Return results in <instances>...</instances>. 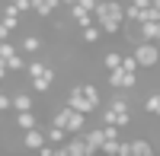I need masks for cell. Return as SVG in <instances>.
<instances>
[{
	"instance_id": "obj_1",
	"label": "cell",
	"mask_w": 160,
	"mask_h": 156,
	"mask_svg": "<svg viewBox=\"0 0 160 156\" xmlns=\"http://www.w3.org/2000/svg\"><path fill=\"white\" fill-rule=\"evenodd\" d=\"M51 124L64 127L68 134H80V131L87 127V115H83V112H74L71 105H64V108H58V112H55V118H51Z\"/></svg>"
},
{
	"instance_id": "obj_2",
	"label": "cell",
	"mask_w": 160,
	"mask_h": 156,
	"mask_svg": "<svg viewBox=\"0 0 160 156\" xmlns=\"http://www.w3.org/2000/svg\"><path fill=\"white\" fill-rule=\"evenodd\" d=\"M135 61H138V67H157V57H160V51H157V42H135Z\"/></svg>"
},
{
	"instance_id": "obj_3",
	"label": "cell",
	"mask_w": 160,
	"mask_h": 156,
	"mask_svg": "<svg viewBox=\"0 0 160 156\" xmlns=\"http://www.w3.org/2000/svg\"><path fill=\"white\" fill-rule=\"evenodd\" d=\"M106 80H109L112 89H122V93H128V89L138 86V73H128V70H122V67H112Z\"/></svg>"
},
{
	"instance_id": "obj_4",
	"label": "cell",
	"mask_w": 160,
	"mask_h": 156,
	"mask_svg": "<svg viewBox=\"0 0 160 156\" xmlns=\"http://www.w3.org/2000/svg\"><path fill=\"white\" fill-rule=\"evenodd\" d=\"M64 105H71L74 112H83L87 118H90L93 112H96V105H93V102H90V99H87L83 93H80V86H74L71 93H68V102H64Z\"/></svg>"
},
{
	"instance_id": "obj_5",
	"label": "cell",
	"mask_w": 160,
	"mask_h": 156,
	"mask_svg": "<svg viewBox=\"0 0 160 156\" xmlns=\"http://www.w3.org/2000/svg\"><path fill=\"white\" fill-rule=\"evenodd\" d=\"M138 38H141V42H157V38H160V19L138 22Z\"/></svg>"
},
{
	"instance_id": "obj_6",
	"label": "cell",
	"mask_w": 160,
	"mask_h": 156,
	"mask_svg": "<svg viewBox=\"0 0 160 156\" xmlns=\"http://www.w3.org/2000/svg\"><path fill=\"white\" fill-rule=\"evenodd\" d=\"M51 86H55V67L45 64V70L38 73V76H32V89H35V93H48Z\"/></svg>"
},
{
	"instance_id": "obj_7",
	"label": "cell",
	"mask_w": 160,
	"mask_h": 156,
	"mask_svg": "<svg viewBox=\"0 0 160 156\" xmlns=\"http://www.w3.org/2000/svg\"><path fill=\"white\" fill-rule=\"evenodd\" d=\"M45 144V131H42V127H29V131H22V147L26 150H38V147H42Z\"/></svg>"
},
{
	"instance_id": "obj_8",
	"label": "cell",
	"mask_w": 160,
	"mask_h": 156,
	"mask_svg": "<svg viewBox=\"0 0 160 156\" xmlns=\"http://www.w3.org/2000/svg\"><path fill=\"white\" fill-rule=\"evenodd\" d=\"M19 16H22V13L13 7V3H7V7H3V16H0V22H3L7 29L13 32V29H19Z\"/></svg>"
},
{
	"instance_id": "obj_9",
	"label": "cell",
	"mask_w": 160,
	"mask_h": 156,
	"mask_svg": "<svg viewBox=\"0 0 160 156\" xmlns=\"http://www.w3.org/2000/svg\"><path fill=\"white\" fill-rule=\"evenodd\" d=\"M32 105H35V102H32L29 93H13L10 96V108L13 112H26V108H32Z\"/></svg>"
},
{
	"instance_id": "obj_10",
	"label": "cell",
	"mask_w": 160,
	"mask_h": 156,
	"mask_svg": "<svg viewBox=\"0 0 160 156\" xmlns=\"http://www.w3.org/2000/svg\"><path fill=\"white\" fill-rule=\"evenodd\" d=\"M35 124H38V115H35L32 108L16 112V127H19V131H29V127H35Z\"/></svg>"
},
{
	"instance_id": "obj_11",
	"label": "cell",
	"mask_w": 160,
	"mask_h": 156,
	"mask_svg": "<svg viewBox=\"0 0 160 156\" xmlns=\"http://www.w3.org/2000/svg\"><path fill=\"white\" fill-rule=\"evenodd\" d=\"M71 19L80 25V29H83V25H90L93 22V13H87L83 7H77V3H71Z\"/></svg>"
},
{
	"instance_id": "obj_12",
	"label": "cell",
	"mask_w": 160,
	"mask_h": 156,
	"mask_svg": "<svg viewBox=\"0 0 160 156\" xmlns=\"http://www.w3.org/2000/svg\"><path fill=\"white\" fill-rule=\"evenodd\" d=\"M58 7H61V0H38V3H32V10H35L42 19H45V16H51Z\"/></svg>"
},
{
	"instance_id": "obj_13",
	"label": "cell",
	"mask_w": 160,
	"mask_h": 156,
	"mask_svg": "<svg viewBox=\"0 0 160 156\" xmlns=\"http://www.w3.org/2000/svg\"><path fill=\"white\" fill-rule=\"evenodd\" d=\"M64 140H68V131H64V127H58V124H51L48 131H45V144H64Z\"/></svg>"
},
{
	"instance_id": "obj_14",
	"label": "cell",
	"mask_w": 160,
	"mask_h": 156,
	"mask_svg": "<svg viewBox=\"0 0 160 156\" xmlns=\"http://www.w3.org/2000/svg\"><path fill=\"white\" fill-rule=\"evenodd\" d=\"M128 147H131V156H154V147L148 144V140H128Z\"/></svg>"
},
{
	"instance_id": "obj_15",
	"label": "cell",
	"mask_w": 160,
	"mask_h": 156,
	"mask_svg": "<svg viewBox=\"0 0 160 156\" xmlns=\"http://www.w3.org/2000/svg\"><path fill=\"white\" fill-rule=\"evenodd\" d=\"M109 108H115V112H131V102L125 99L122 89H115V96L109 99Z\"/></svg>"
},
{
	"instance_id": "obj_16",
	"label": "cell",
	"mask_w": 160,
	"mask_h": 156,
	"mask_svg": "<svg viewBox=\"0 0 160 156\" xmlns=\"http://www.w3.org/2000/svg\"><path fill=\"white\" fill-rule=\"evenodd\" d=\"M19 48L26 51V54H35V51H42V38H38V35H26L19 42Z\"/></svg>"
},
{
	"instance_id": "obj_17",
	"label": "cell",
	"mask_w": 160,
	"mask_h": 156,
	"mask_svg": "<svg viewBox=\"0 0 160 156\" xmlns=\"http://www.w3.org/2000/svg\"><path fill=\"white\" fill-rule=\"evenodd\" d=\"M80 35H83V42H87V45H96L102 32H99V25H96V22H90V25H83V29H80Z\"/></svg>"
},
{
	"instance_id": "obj_18",
	"label": "cell",
	"mask_w": 160,
	"mask_h": 156,
	"mask_svg": "<svg viewBox=\"0 0 160 156\" xmlns=\"http://www.w3.org/2000/svg\"><path fill=\"white\" fill-rule=\"evenodd\" d=\"M80 93H83V96H87V99L93 102V105L99 108V89L93 86V83H80Z\"/></svg>"
},
{
	"instance_id": "obj_19",
	"label": "cell",
	"mask_w": 160,
	"mask_h": 156,
	"mask_svg": "<svg viewBox=\"0 0 160 156\" xmlns=\"http://www.w3.org/2000/svg\"><path fill=\"white\" fill-rule=\"evenodd\" d=\"M22 67H26V61L19 57V51H13V54L7 57V70H10V73H19Z\"/></svg>"
},
{
	"instance_id": "obj_20",
	"label": "cell",
	"mask_w": 160,
	"mask_h": 156,
	"mask_svg": "<svg viewBox=\"0 0 160 156\" xmlns=\"http://www.w3.org/2000/svg\"><path fill=\"white\" fill-rule=\"evenodd\" d=\"M118 61H122V51H106L102 54V67L112 70V67H118Z\"/></svg>"
},
{
	"instance_id": "obj_21",
	"label": "cell",
	"mask_w": 160,
	"mask_h": 156,
	"mask_svg": "<svg viewBox=\"0 0 160 156\" xmlns=\"http://www.w3.org/2000/svg\"><path fill=\"white\" fill-rule=\"evenodd\" d=\"M118 67H122V70H128V73H138V70H141V67H138V61H135V54H122Z\"/></svg>"
},
{
	"instance_id": "obj_22",
	"label": "cell",
	"mask_w": 160,
	"mask_h": 156,
	"mask_svg": "<svg viewBox=\"0 0 160 156\" xmlns=\"http://www.w3.org/2000/svg\"><path fill=\"white\" fill-rule=\"evenodd\" d=\"M144 112H148V115H157L160 112V96L157 93H151L148 99H144Z\"/></svg>"
},
{
	"instance_id": "obj_23",
	"label": "cell",
	"mask_w": 160,
	"mask_h": 156,
	"mask_svg": "<svg viewBox=\"0 0 160 156\" xmlns=\"http://www.w3.org/2000/svg\"><path fill=\"white\" fill-rule=\"evenodd\" d=\"M26 73H29V80H32V76H38V73H42L45 70V61H29V64H26V67H22Z\"/></svg>"
},
{
	"instance_id": "obj_24",
	"label": "cell",
	"mask_w": 160,
	"mask_h": 156,
	"mask_svg": "<svg viewBox=\"0 0 160 156\" xmlns=\"http://www.w3.org/2000/svg\"><path fill=\"white\" fill-rule=\"evenodd\" d=\"M99 131H102V140H118V131H122V127H115V124H102Z\"/></svg>"
},
{
	"instance_id": "obj_25",
	"label": "cell",
	"mask_w": 160,
	"mask_h": 156,
	"mask_svg": "<svg viewBox=\"0 0 160 156\" xmlns=\"http://www.w3.org/2000/svg\"><path fill=\"white\" fill-rule=\"evenodd\" d=\"M7 3H13L19 13H29V10H32V3H29V0H7Z\"/></svg>"
},
{
	"instance_id": "obj_26",
	"label": "cell",
	"mask_w": 160,
	"mask_h": 156,
	"mask_svg": "<svg viewBox=\"0 0 160 156\" xmlns=\"http://www.w3.org/2000/svg\"><path fill=\"white\" fill-rule=\"evenodd\" d=\"M74 3H77V7H83L87 13H93V7H96V0H74Z\"/></svg>"
},
{
	"instance_id": "obj_27",
	"label": "cell",
	"mask_w": 160,
	"mask_h": 156,
	"mask_svg": "<svg viewBox=\"0 0 160 156\" xmlns=\"http://www.w3.org/2000/svg\"><path fill=\"white\" fill-rule=\"evenodd\" d=\"M0 112H10V96L0 89Z\"/></svg>"
},
{
	"instance_id": "obj_28",
	"label": "cell",
	"mask_w": 160,
	"mask_h": 156,
	"mask_svg": "<svg viewBox=\"0 0 160 156\" xmlns=\"http://www.w3.org/2000/svg\"><path fill=\"white\" fill-rule=\"evenodd\" d=\"M7 76H10V70H7V61L0 57V80H7Z\"/></svg>"
},
{
	"instance_id": "obj_29",
	"label": "cell",
	"mask_w": 160,
	"mask_h": 156,
	"mask_svg": "<svg viewBox=\"0 0 160 156\" xmlns=\"http://www.w3.org/2000/svg\"><path fill=\"white\" fill-rule=\"evenodd\" d=\"M131 3H135L138 10H144V7H151V0H131Z\"/></svg>"
},
{
	"instance_id": "obj_30",
	"label": "cell",
	"mask_w": 160,
	"mask_h": 156,
	"mask_svg": "<svg viewBox=\"0 0 160 156\" xmlns=\"http://www.w3.org/2000/svg\"><path fill=\"white\" fill-rule=\"evenodd\" d=\"M0 121H3V112H0Z\"/></svg>"
},
{
	"instance_id": "obj_31",
	"label": "cell",
	"mask_w": 160,
	"mask_h": 156,
	"mask_svg": "<svg viewBox=\"0 0 160 156\" xmlns=\"http://www.w3.org/2000/svg\"><path fill=\"white\" fill-rule=\"evenodd\" d=\"M29 3H38V0H29Z\"/></svg>"
},
{
	"instance_id": "obj_32",
	"label": "cell",
	"mask_w": 160,
	"mask_h": 156,
	"mask_svg": "<svg viewBox=\"0 0 160 156\" xmlns=\"http://www.w3.org/2000/svg\"><path fill=\"white\" fill-rule=\"evenodd\" d=\"M0 89H3V80H0Z\"/></svg>"
}]
</instances>
